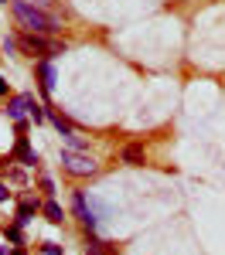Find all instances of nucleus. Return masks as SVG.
<instances>
[{
    "label": "nucleus",
    "mask_w": 225,
    "mask_h": 255,
    "mask_svg": "<svg viewBox=\"0 0 225 255\" xmlns=\"http://www.w3.org/2000/svg\"><path fill=\"white\" fill-rule=\"evenodd\" d=\"M44 109H48V106H44ZM48 119H51V126H55V129H58L61 136H68V133H75V126H72V123H68V119L61 116V113H55V109H48Z\"/></svg>",
    "instance_id": "12"
},
{
    "label": "nucleus",
    "mask_w": 225,
    "mask_h": 255,
    "mask_svg": "<svg viewBox=\"0 0 225 255\" xmlns=\"http://www.w3.org/2000/svg\"><path fill=\"white\" fill-rule=\"evenodd\" d=\"M41 215L48 218L51 225H61V218H65V211H61V204L55 201V197H48V201L41 204Z\"/></svg>",
    "instance_id": "11"
},
{
    "label": "nucleus",
    "mask_w": 225,
    "mask_h": 255,
    "mask_svg": "<svg viewBox=\"0 0 225 255\" xmlns=\"http://www.w3.org/2000/svg\"><path fill=\"white\" fill-rule=\"evenodd\" d=\"M7 194H10V191H7V184H3V180H0V204H3V201H7Z\"/></svg>",
    "instance_id": "19"
},
{
    "label": "nucleus",
    "mask_w": 225,
    "mask_h": 255,
    "mask_svg": "<svg viewBox=\"0 0 225 255\" xmlns=\"http://www.w3.org/2000/svg\"><path fill=\"white\" fill-rule=\"evenodd\" d=\"M14 48H17V38H3V51H7V55H10Z\"/></svg>",
    "instance_id": "18"
},
{
    "label": "nucleus",
    "mask_w": 225,
    "mask_h": 255,
    "mask_svg": "<svg viewBox=\"0 0 225 255\" xmlns=\"http://www.w3.org/2000/svg\"><path fill=\"white\" fill-rule=\"evenodd\" d=\"M41 252H44V255H65V252H61V245H55V242H44Z\"/></svg>",
    "instance_id": "16"
},
{
    "label": "nucleus",
    "mask_w": 225,
    "mask_h": 255,
    "mask_svg": "<svg viewBox=\"0 0 225 255\" xmlns=\"http://www.w3.org/2000/svg\"><path fill=\"white\" fill-rule=\"evenodd\" d=\"M14 160H17L20 167H34V163H38V153L31 150L27 136H17V143H14Z\"/></svg>",
    "instance_id": "6"
},
{
    "label": "nucleus",
    "mask_w": 225,
    "mask_h": 255,
    "mask_svg": "<svg viewBox=\"0 0 225 255\" xmlns=\"http://www.w3.org/2000/svg\"><path fill=\"white\" fill-rule=\"evenodd\" d=\"M34 3H38V7H44V3H51V0H34Z\"/></svg>",
    "instance_id": "22"
},
{
    "label": "nucleus",
    "mask_w": 225,
    "mask_h": 255,
    "mask_svg": "<svg viewBox=\"0 0 225 255\" xmlns=\"http://www.w3.org/2000/svg\"><path fill=\"white\" fill-rule=\"evenodd\" d=\"M38 85H41V92L44 96H51V89H55V65L51 61H38Z\"/></svg>",
    "instance_id": "8"
},
{
    "label": "nucleus",
    "mask_w": 225,
    "mask_h": 255,
    "mask_svg": "<svg viewBox=\"0 0 225 255\" xmlns=\"http://www.w3.org/2000/svg\"><path fill=\"white\" fill-rule=\"evenodd\" d=\"M3 235L10 238L14 245H24V235H20V225H10V228H3Z\"/></svg>",
    "instance_id": "13"
},
{
    "label": "nucleus",
    "mask_w": 225,
    "mask_h": 255,
    "mask_svg": "<svg viewBox=\"0 0 225 255\" xmlns=\"http://www.w3.org/2000/svg\"><path fill=\"white\" fill-rule=\"evenodd\" d=\"M41 191H44V194H48V197H55V180H51V177H48V174L41 177Z\"/></svg>",
    "instance_id": "15"
},
{
    "label": "nucleus",
    "mask_w": 225,
    "mask_h": 255,
    "mask_svg": "<svg viewBox=\"0 0 225 255\" xmlns=\"http://www.w3.org/2000/svg\"><path fill=\"white\" fill-rule=\"evenodd\" d=\"M0 255H14V252H10V249H3V245H0Z\"/></svg>",
    "instance_id": "21"
},
{
    "label": "nucleus",
    "mask_w": 225,
    "mask_h": 255,
    "mask_svg": "<svg viewBox=\"0 0 225 255\" xmlns=\"http://www.w3.org/2000/svg\"><path fill=\"white\" fill-rule=\"evenodd\" d=\"M85 255H120V252H116V245H109V242H102V238L89 235V242H85Z\"/></svg>",
    "instance_id": "10"
},
{
    "label": "nucleus",
    "mask_w": 225,
    "mask_h": 255,
    "mask_svg": "<svg viewBox=\"0 0 225 255\" xmlns=\"http://www.w3.org/2000/svg\"><path fill=\"white\" fill-rule=\"evenodd\" d=\"M10 10H14V17H17L20 27H27V31H34V34H55V31H61V20L55 17V14H48V10H41L38 3L14 0Z\"/></svg>",
    "instance_id": "1"
},
{
    "label": "nucleus",
    "mask_w": 225,
    "mask_h": 255,
    "mask_svg": "<svg viewBox=\"0 0 225 255\" xmlns=\"http://www.w3.org/2000/svg\"><path fill=\"white\" fill-rule=\"evenodd\" d=\"M65 143H68V150H85V139H82L79 133H68V136H65Z\"/></svg>",
    "instance_id": "14"
},
{
    "label": "nucleus",
    "mask_w": 225,
    "mask_h": 255,
    "mask_svg": "<svg viewBox=\"0 0 225 255\" xmlns=\"http://www.w3.org/2000/svg\"><path fill=\"white\" fill-rule=\"evenodd\" d=\"M7 177H10L14 184H24V180H27V177H24V170H17V167H14V170H7Z\"/></svg>",
    "instance_id": "17"
},
{
    "label": "nucleus",
    "mask_w": 225,
    "mask_h": 255,
    "mask_svg": "<svg viewBox=\"0 0 225 255\" xmlns=\"http://www.w3.org/2000/svg\"><path fill=\"white\" fill-rule=\"evenodd\" d=\"M0 96H7V82L0 79Z\"/></svg>",
    "instance_id": "20"
},
{
    "label": "nucleus",
    "mask_w": 225,
    "mask_h": 255,
    "mask_svg": "<svg viewBox=\"0 0 225 255\" xmlns=\"http://www.w3.org/2000/svg\"><path fill=\"white\" fill-rule=\"evenodd\" d=\"M72 211H75V218L82 221V228L92 235V232H96V215H92V208L85 204V194H82V191L72 194Z\"/></svg>",
    "instance_id": "4"
},
{
    "label": "nucleus",
    "mask_w": 225,
    "mask_h": 255,
    "mask_svg": "<svg viewBox=\"0 0 225 255\" xmlns=\"http://www.w3.org/2000/svg\"><path fill=\"white\" fill-rule=\"evenodd\" d=\"M17 48L24 51V55H41V58H55V55H65V44H58V41H48L41 38V34H34V31H24V34H17Z\"/></svg>",
    "instance_id": "2"
},
{
    "label": "nucleus",
    "mask_w": 225,
    "mask_h": 255,
    "mask_svg": "<svg viewBox=\"0 0 225 255\" xmlns=\"http://www.w3.org/2000/svg\"><path fill=\"white\" fill-rule=\"evenodd\" d=\"M38 211H41V201H38V197H27V201H20L14 225H20V228H24V225H27V221H31L34 215H38Z\"/></svg>",
    "instance_id": "9"
},
{
    "label": "nucleus",
    "mask_w": 225,
    "mask_h": 255,
    "mask_svg": "<svg viewBox=\"0 0 225 255\" xmlns=\"http://www.w3.org/2000/svg\"><path fill=\"white\" fill-rule=\"evenodd\" d=\"M61 167H65V174H72V177H92L99 170V163L89 153H82V150H61Z\"/></svg>",
    "instance_id": "3"
},
{
    "label": "nucleus",
    "mask_w": 225,
    "mask_h": 255,
    "mask_svg": "<svg viewBox=\"0 0 225 255\" xmlns=\"http://www.w3.org/2000/svg\"><path fill=\"white\" fill-rule=\"evenodd\" d=\"M31 106H34V96H14L7 102V116L14 119V123H20L24 113H31Z\"/></svg>",
    "instance_id": "5"
},
{
    "label": "nucleus",
    "mask_w": 225,
    "mask_h": 255,
    "mask_svg": "<svg viewBox=\"0 0 225 255\" xmlns=\"http://www.w3.org/2000/svg\"><path fill=\"white\" fill-rule=\"evenodd\" d=\"M120 160L126 163V167H143V160H147L143 143H126V146L120 150Z\"/></svg>",
    "instance_id": "7"
}]
</instances>
